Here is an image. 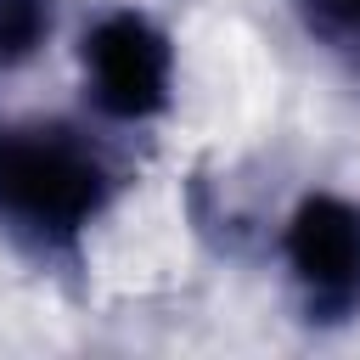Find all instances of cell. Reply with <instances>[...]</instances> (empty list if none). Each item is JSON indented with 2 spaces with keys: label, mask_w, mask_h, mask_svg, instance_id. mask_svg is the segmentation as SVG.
<instances>
[{
  "label": "cell",
  "mask_w": 360,
  "mask_h": 360,
  "mask_svg": "<svg viewBox=\"0 0 360 360\" xmlns=\"http://www.w3.org/2000/svg\"><path fill=\"white\" fill-rule=\"evenodd\" d=\"M112 202L107 158L62 129H0V219L39 253H73L84 225Z\"/></svg>",
  "instance_id": "6da1fadb"
},
{
  "label": "cell",
  "mask_w": 360,
  "mask_h": 360,
  "mask_svg": "<svg viewBox=\"0 0 360 360\" xmlns=\"http://www.w3.org/2000/svg\"><path fill=\"white\" fill-rule=\"evenodd\" d=\"M309 34H321L338 51H360V0H298Z\"/></svg>",
  "instance_id": "5b68a950"
},
{
  "label": "cell",
  "mask_w": 360,
  "mask_h": 360,
  "mask_svg": "<svg viewBox=\"0 0 360 360\" xmlns=\"http://www.w3.org/2000/svg\"><path fill=\"white\" fill-rule=\"evenodd\" d=\"M51 0H0V68H22L51 39Z\"/></svg>",
  "instance_id": "277c9868"
},
{
  "label": "cell",
  "mask_w": 360,
  "mask_h": 360,
  "mask_svg": "<svg viewBox=\"0 0 360 360\" xmlns=\"http://www.w3.org/2000/svg\"><path fill=\"white\" fill-rule=\"evenodd\" d=\"M287 270L309 321L360 315V202L309 191L287 219Z\"/></svg>",
  "instance_id": "3957f363"
},
{
  "label": "cell",
  "mask_w": 360,
  "mask_h": 360,
  "mask_svg": "<svg viewBox=\"0 0 360 360\" xmlns=\"http://www.w3.org/2000/svg\"><path fill=\"white\" fill-rule=\"evenodd\" d=\"M84 96L112 124L158 118L174 96V45L146 11H107L84 34Z\"/></svg>",
  "instance_id": "7a4b0ae2"
}]
</instances>
